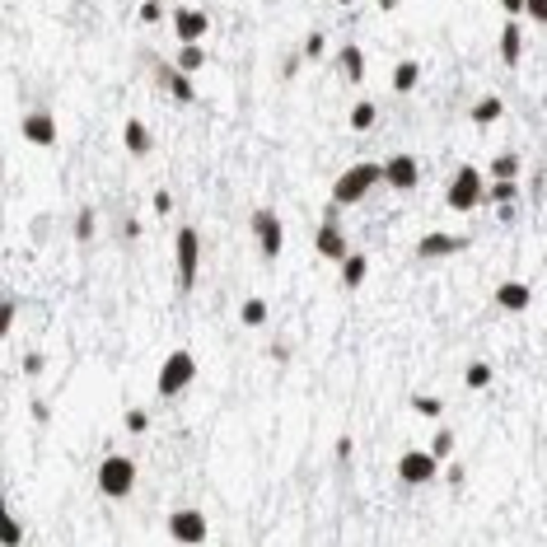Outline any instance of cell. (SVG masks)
Here are the masks:
<instances>
[{"instance_id":"cell-15","label":"cell","mask_w":547,"mask_h":547,"mask_svg":"<svg viewBox=\"0 0 547 547\" xmlns=\"http://www.w3.org/2000/svg\"><path fill=\"white\" fill-rule=\"evenodd\" d=\"M155 80L164 89H169L173 104H196V85H192V75H182L178 65H155Z\"/></svg>"},{"instance_id":"cell-19","label":"cell","mask_w":547,"mask_h":547,"mask_svg":"<svg viewBox=\"0 0 547 547\" xmlns=\"http://www.w3.org/2000/svg\"><path fill=\"white\" fill-rule=\"evenodd\" d=\"M520 169H524V164H520V155H515V150H501V155H496V159L487 164L491 182H520Z\"/></svg>"},{"instance_id":"cell-7","label":"cell","mask_w":547,"mask_h":547,"mask_svg":"<svg viewBox=\"0 0 547 547\" xmlns=\"http://www.w3.org/2000/svg\"><path fill=\"white\" fill-rule=\"evenodd\" d=\"M253 239H258V253L267 258V262L281 258V248H286V225H281V215L272 206L253 211Z\"/></svg>"},{"instance_id":"cell-30","label":"cell","mask_w":547,"mask_h":547,"mask_svg":"<svg viewBox=\"0 0 547 547\" xmlns=\"http://www.w3.org/2000/svg\"><path fill=\"white\" fill-rule=\"evenodd\" d=\"M515 196H520V182H491L487 188V202L496 206H515Z\"/></svg>"},{"instance_id":"cell-24","label":"cell","mask_w":547,"mask_h":547,"mask_svg":"<svg viewBox=\"0 0 547 547\" xmlns=\"http://www.w3.org/2000/svg\"><path fill=\"white\" fill-rule=\"evenodd\" d=\"M173 65L182 75H196L206 65V52H202V42H188V47H178V57H173Z\"/></svg>"},{"instance_id":"cell-35","label":"cell","mask_w":547,"mask_h":547,"mask_svg":"<svg viewBox=\"0 0 547 547\" xmlns=\"http://www.w3.org/2000/svg\"><path fill=\"white\" fill-rule=\"evenodd\" d=\"M164 19V5L159 0H141V24H159Z\"/></svg>"},{"instance_id":"cell-29","label":"cell","mask_w":547,"mask_h":547,"mask_svg":"<svg viewBox=\"0 0 547 547\" xmlns=\"http://www.w3.org/2000/svg\"><path fill=\"white\" fill-rule=\"evenodd\" d=\"M430 454H435L440 463H450V454H454V430L450 426H440L435 435H430Z\"/></svg>"},{"instance_id":"cell-5","label":"cell","mask_w":547,"mask_h":547,"mask_svg":"<svg viewBox=\"0 0 547 547\" xmlns=\"http://www.w3.org/2000/svg\"><path fill=\"white\" fill-rule=\"evenodd\" d=\"M192 379H196V356L192 351H169L159 365V374H155V389H159V397H178V393L192 389Z\"/></svg>"},{"instance_id":"cell-36","label":"cell","mask_w":547,"mask_h":547,"mask_svg":"<svg viewBox=\"0 0 547 547\" xmlns=\"http://www.w3.org/2000/svg\"><path fill=\"white\" fill-rule=\"evenodd\" d=\"M524 14H528V19H534V24H543V28H547V0H528V5H524Z\"/></svg>"},{"instance_id":"cell-14","label":"cell","mask_w":547,"mask_h":547,"mask_svg":"<svg viewBox=\"0 0 547 547\" xmlns=\"http://www.w3.org/2000/svg\"><path fill=\"white\" fill-rule=\"evenodd\" d=\"M491 304L501 313H524L528 304H534V290H528L524 281H501V286L491 290Z\"/></svg>"},{"instance_id":"cell-17","label":"cell","mask_w":547,"mask_h":547,"mask_svg":"<svg viewBox=\"0 0 547 547\" xmlns=\"http://www.w3.org/2000/svg\"><path fill=\"white\" fill-rule=\"evenodd\" d=\"M337 71H342L346 85H365V52H360L356 42L337 47Z\"/></svg>"},{"instance_id":"cell-39","label":"cell","mask_w":547,"mask_h":547,"mask_svg":"<svg viewBox=\"0 0 547 547\" xmlns=\"http://www.w3.org/2000/svg\"><path fill=\"white\" fill-rule=\"evenodd\" d=\"M524 5H528V0H501V10L510 14V19H520V14H524Z\"/></svg>"},{"instance_id":"cell-2","label":"cell","mask_w":547,"mask_h":547,"mask_svg":"<svg viewBox=\"0 0 547 547\" xmlns=\"http://www.w3.org/2000/svg\"><path fill=\"white\" fill-rule=\"evenodd\" d=\"M136 477H141V468H136L131 454H108L104 463H98L94 482H98V491H104L108 501H127V496L136 491Z\"/></svg>"},{"instance_id":"cell-27","label":"cell","mask_w":547,"mask_h":547,"mask_svg":"<svg viewBox=\"0 0 547 547\" xmlns=\"http://www.w3.org/2000/svg\"><path fill=\"white\" fill-rule=\"evenodd\" d=\"M463 389H473V393L491 389V365H487V360H473L468 370H463Z\"/></svg>"},{"instance_id":"cell-6","label":"cell","mask_w":547,"mask_h":547,"mask_svg":"<svg viewBox=\"0 0 547 547\" xmlns=\"http://www.w3.org/2000/svg\"><path fill=\"white\" fill-rule=\"evenodd\" d=\"M169 538L178 547H202L211 538V520L202 515V510H192V505H182L169 515Z\"/></svg>"},{"instance_id":"cell-40","label":"cell","mask_w":547,"mask_h":547,"mask_svg":"<svg viewBox=\"0 0 547 547\" xmlns=\"http://www.w3.org/2000/svg\"><path fill=\"white\" fill-rule=\"evenodd\" d=\"M28 412H33V421H52V407H47V403H33Z\"/></svg>"},{"instance_id":"cell-11","label":"cell","mask_w":547,"mask_h":547,"mask_svg":"<svg viewBox=\"0 0 547 547\" xmlns=\"http://www.w3.org/2000/svg\"><path fill=\"white\" fill-rule=\"evenodd\" d=\"M468 248V235H440V229H430V235L417 239V258L421 262H440V258H454Z\"/></svg>"},{"instance_id":"cell-12","label":"cell","mask_w":547,"mask_h":547,"mask_svg":"<svg viewBox=\"0 0 547 547\" xmlns=\"http://www.w3.org/2000/svg\"><path fill=\"white\" fill-rule=\"evenodd\" d=\"M19 131H24L28 145H42V150H52V145H57V118H52V112H42V108L24 112Z\"/></svg>"},{"instance_id":"cell-9","label":"cell","mask_w":547,"mask_h":547,"mask_svg":"<svg viewBox=\"0 0 547 547\" xmlns=\"http://www.w3.org/2000/svg\"><path fill=\"white\" fill-rule=\"evenodd\" d=\"M206 33H211V14H206V10H196V5H182V10H173V38H178V47L202 42Z\"/></svg>"},{"instance_id":"cell-20","label":"cell","mask_w":547,"mask_h":547,"mask_svg":"<svg viewBox=\"0 0 547 547\" xmlns=\"http://www.w3.org/2000/svg\"><path fill=\"white\" fill-rule=\"evenodd\" d=\"M337 267H342V286H346V290H360L365 276H370V258H365V253H351L346 262H337Z\"/></svg>"},{"instance_id":"cell-18","label":"cell","mask_w":547,"mask_h":547,"mask_svg":"<svg viewBox=\"0 0 547 547\" xmlns=\"http://www.w3.org/2000/svg\"><path fill=\"white\" fill-rule=\"evenodd\" d=\"M122 145H127V155H136V159H145V155H150V131H145V122L141 118H127L122 122Z\"/></svg>"},{"instance_id":"cell-13","label":"cell","mask_w":547,"mask_h":547,"mask_svg":"<svg viewBox=\"0 0 547 547\" xmlns=\"http://www.w3.org/2000/svg\"><path fill=\"white\" fill-rule=\"evenodd\" d=\"M313 248H319V258H327V262H346V258H351V243H346V235H342L337 220H323V225H319Z\"/></svg>"},{"instance_id":"cell-8","label":"cell","mask_w":547,"mask_h":547,"mask_svg":"<svg viewBox=\"0 0 547 547\" xmlns=\"http://www.w3.org/2000/svg\"><path fill=\"white\" fill-rule=\"evenodd\" d=\"M397 477H403V487H430L440 477V458L430 450H407L397 458Z\"/></svg>"},{"instance_id":"cell-25","label":"cell","mask_w":547,"mask_h":547,"mask_svg":"<svg viewBox=\"0 0 547 547\" xmlns=\"http://www.w3.org/2000/svg\"><path fill=\"white\" fill-rule=\"evenodd\" d=\"M374 122H379V108L370 104V98H360V104L351 108V118H346L351 131H374Z\"/></svg>"},{"instance_id":"cell-1","label":"cell","mask_w":547,"mask_h":547,"mask_svg":"<svg viewBox=\"0 0 547 547\" xmlns=\"http://www.w3.org/2000/svg\"><path fill=\"white\" fill-rule=\"evenodd\" d=\"M196 276H202V235H196L192 225H182L173 235V281H178V295H192Z\"/></svg>"},{"instance_id":"cell-43","label":"cell","mask_w":547,"mask_h":547,"mask_svg":"<svg viewBox=\"0 0 547 547\" xmlns=\"http://www.w3.org/2000/svg\"><path fill=\"white\" fill-rule=\"evenodd\" d=\"M333 5H356V0H333Z\"/></svg>"},{"instance_id":"cell-3","label":"cell","mask_w":547,"mask_h":547,"mask_svg":"<svg viewBox=\"0 0 547 547\" xmlns=\"http://www.w3.org/2000/svg\"><path fill=\"white\" fill-rule=\"evenodd\" d=\"M384 182V164H351L337 182H333V206H356V202H365L370 196V188H379Z\"/></svg>"},{"instance_id":"cell-42","label":"cell","mask_w":547,"mask_h":547,"mask_svg":"<svg viewBox=\"0 0 547 547\" xmlns=\"http://www.w3.org/2000/svg\"><path fill=\"white\" fill-rule=\"evenodd\" d=\"M397 5H403V0H379V10H384V14H393Z\"/></svg>"},{"instance_id":"cell-37","label":"cell","mask_w":547,"mask_h":547,"mask_svg":"<svg viewBox=\"0 0 547 547\" xmlns=\"http://www.w3.org/2000/svg\"><path fill=\"white\" fill-rule=\"evenodd\" d=\"M155 215H173V196H169V188L155 192Z\"/></svg>"},{"instance_id":"cell-38","label":"cell","mask_w":547,"mask_h":547,"mask_svg":"<svg viewBox=\"0 0 547 547\" xmlns=\"http://www.w3.org/2000/svg\"><path fill=\"white\" fill-rule=\"evenodd\" d=\"M42 370H47V360H42L38 351H28V356H24V374H42Z\"/></svg>"},{"instance_id":"cell-33","label":"cell","mask_w":547,"mask_h":547,"mask_svg":"<svg viewBox=\"0 0 547 547\" xmlns=\"http://www.w3.org/2000/svg\"><path fill=\"white\" fill-rule=\"evenodd\" d=\"M14 319H19V300H14V295H5V300H0V333H10Z\"/></svg>"},{"instance_id":"cell-26","label":"cell","mask_w":547,"mask_h":547,"mask_svg":"<svg viewBox=\"0 0 547 547\" xmlns=\"http://www.w3.org/2000/svg\"><path fill=\"white\" fill-rule=\"evenodd\" d=\"M24 543V524H19V515L5 505V515H0V547H19Z\"/></svg>"},{"instance_id":"cell-32","label":"cell","mask_w":547,"mask_h":547,"mask_svg":"<svg viewBox=\"0 0 547 547\" xmlns=\"http://www.w3.org/2000/svg\"><path fill=\"white\" fill-rule=\"evenodd\" d=\"M122 426L131 430V435H145V430H150V412H141V407H127Z\"/></svg>"},{"instance_id":"cell-31","label":"cell","mask_w":547,"mask_h":547,"mask_svg":"<svg viewBox=\"0 0 547 547\" xmlns=\"http://www.w3.org/2000/svg\"><path fill=\"white\" fill-rule=\"evenodd\" d=\"M94 229H98V215H94V206H85V211L75 215V243H89Z\"/></svg>"},{"instance_id":"cell-28","label":"cell","mask_w":547,"mask_h":547,"mask_svg":"<svg viewBox=\"0 0 547 547\" xmlns=\"http://www.w3.org/2000/svg\"><path fill=\"white\" fill-rule=\"evenodd\" d=\"M412 412L426 417V421H435V417H444V403H440L435 393H417V397H412Z\"/></svg>"},{"instance_id":"cell-10","label":"cell","mask_w":547,"mask_h":547,"mask_svg":"<svg viewBox=\"0 0 547 547\" xmlns=\"http://www.w3.org/2000/svg\"><path fill=\"white\" fill-rule=\"evenodd\" d=\"M384 182L393 192H412L421 182V159L417 155H389L384 159Z\"/></svg>"},{"instance_id":"cell-16","label":"cell","mask_w":547,"mask_h":547,"mask_svg":"<svg viewBox=\"0 0 547 547\" xmlns=\"http://www.w3.org/2000/svg\"><path fill=\"white\" fill-rule=\"evenodd\" d=\"M520 57H524L520 19H505V24H501V65H505V71H520Z\"/></svg>"},{"instance_id":"cell-22","label":"cell","mask_w":547,"mask_h":547,"mask_svg":"<svg viewBox=\"0 0 547 547\" xmlns=\"http://www.w3.org/2000/svg\"><path fill=\"white\" fill-rule=\"evenodd\" d=\"M501 112H505V104H501L496 94H487V98H477V104H473L468 118H473L477 127H491V122H501Z\"/></svg>"},{"instance_id":"cell-23","label":"cell","mask_w":547,"mask_h":547,"mask_svg":"<svg viewBox=\"0 0 547 547\" xmlns=\"http://www.w3.org/2000/svg\"><path fill=\"white\" fill-rule=\"evenodd\" d=\"M267 300H262V295H248V300L239 304V323L243 327H262V323H267Z\"/></svg>"},{"instance_id":"cell-41","label":"cell","mask_w":547,"mask_h":547,"mask_svg":"<svg viewBox=\"0 0 547 547\" xmlns=\"http://www.w3.org/2000/svg\"><path fill=\"white\" fill-rule=\"evenodd\" d=\"M351 450H356L351 435H342V440H337V458H351Z\"/></svg>"},{"instance_id":"cell-21","label":"cell","mask_w":547,"mask_h":547,"mask_svg":"<svg viewBox=\"0 0 547 547\" xmlns=\"http://www.w3.org/2000/svg\"><path fill=\"white\" fill-rule=\"evenodd\" d=\"M389 85H393V94H412V89L421 85V61H397Z\"/></svg>"},{"instance_id":"cell-34","label":"cell","mask_w":547,"mask_h":547,"mask_svg":"<svg viewBox=\"0 0 547 547\" xmlns=\"http://www.w3.org/2000/svg\"><path fill=\"white\" fill-rule=\"evenodd\" d=\"M323 47H327L323 33H309V38H304V61H319V57H323Z\"/></svg>"},{"instance_id":"cell-4","label":"cell","mask_w":547,"mask_h":547,"mask_svg":"<svg viewBox=\"0 0 547 547\" xmlns=\"http://www.w3.org/2000/svg\"><path fill=\"white\" fill-rule=\"evenodd\" d=\"M444 202H450V211H458V215H468L473 206L487 202V182L477 173V164H458L450 188H444Z\"/></svg>"},{"instance_id":"cell-44","label":"cell","mask_w":547,"mask_h":547,"mask_svg":"<svg viewBox=\"0 0 547 547\" xmlns=\"http://www.w3.org/2000/svg\"><path fill=\"white\" fill-rule=\"evenodd\" d=\"M159 5H164V0H159Z\"/></svg>"}]
</instances>
